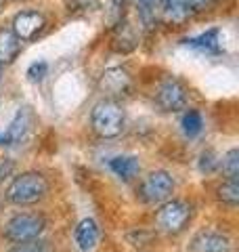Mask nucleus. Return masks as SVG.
I'll return each mask as SVG.
<instances>
[{
  "label": "nucleus",
  "mask_w": 239,
  "mask_h": 252,
  "mask_svg": "<svg viewBox=\"0 0 239 252\" xmlns=\"http://www.w3.org/2000/svg\"><path fill=\"white\" fill-rule=\"evenodd\" d=\"M49 193V181L42 172H23L6 187V200L15 206H34Z\"/></svg>",
  "instance_id": "nucleus-1"
},
{
  "label": "nucleus",
  "mask_w": 239,
  "mask_h": 252,
  "mask_svg": "<svg viewBox=\"0 0 239 252\" xmlns=\"http://www.w3.org/2000/svg\"><path fill=\"white\" fill-rule=\"evenodd\" d=\"M90 126L103 139H116L126 126V112L116 99H103L90 112Z\"/></svg>",
  "instance_id": "nucleus-2"
},
{
  "label": "nucleus",
  "mask_w": 239,
  "mask_h": 252,
  "mask_svg": "<svg viewBox=\"0 0 239 252\" xmlns=\"http://www.w3.org/2000/svg\"><path fill=\"white\" fill-rule=\"evenodd\" d=\"M193 217V206L185 200H166L155 212V225L157 229L166 233L177 235L187 229L189 220Z\"/></svg>",
  "instance_id": "nucleus-3"
},
{
  "label": "nucleus",
  "mask_w": 239,
  "mask_h": 252,
  "mask_svg": "<svg viewBox=\"0 0 239 252\" xmlns=\"http://www.w3.org/2000/svg\"><path fill=\"white\" fill-rule=\"evenodd\" d=\"M44 227H46V220L42 215H38V212H21V215H15L9 223H6L4 238L15 244L36 240V238H40V233L44 231Z\"/></svg>",
  "instance_id": "nucleus-4"
},
{
  "label": "nucleus",
  "mask_w": 239,
  "mask_h": 252,
  "mask_svg": "<svg viewBox=\"0 0 239 252\" xmlns=\"http://www.w3.org/2000/svg\"><path fill=\"white\" fill-rule=\"evenodd\" d=\"M155 101L164 112H180V109L187 107V101H189L187 86L179 78H172V76L164 78L155 91Z\"/></svg>",
  "instance_id": "nucleus-5"
},
{
  "label": "nucleus",
  "mask_w": 239,
  "mask_h": 252,
  "mask_svg": "<svg viewBox=\"0 0 239 252\" xmlns=\"http://www.w3.org/2000/svg\"><path fill=\"white\" fill-rule=\"evenodd\" d=\"M172 193H174V179L166 170L149 172L145 181L141 183V198L147 204H162L170 200Z\"/></svg>",
  "instance_id": "nucleus-6"
},
{
  "label": "nucleus",
  "mask_w": 239,
  "mask_h": 252,
  "mask_svg": "<svg viewBox=\"0 0 239 252\" xmlns=\"http://www.w3.org/2000/svg\"><path fill=\"white\" fill-rule=\"evenodd\" d=\"M99 91L107 99H122L132 91V76L126 67H109L99 78Z\"/></svg>",
  "instance_id": "nucleus-7"
},
{
  "label": "nucleus",
  "mask_w": 239,
  "mask_h": 252,
  "mask_svg": "<svg viewBox=\"0 0 239 252\" xmlns=\"http://www.w3.org/2000/svg\"><path fill=\"white\" fill-rule=\"evenodd\" d=\"M11 30L21 42H31L46 30V17L40 11H19L13 17Z\"/></svg>",
  "instance_id": "nucleus-8"
},
{
  "label": "nucleus",
  "mask_w": 239,
  "mask_h": 252,
  "mask_svg": "<svg viewBox=\"0 0 239 252\" xmlns=\"http://www.w3.org/2000/svg\"><path fill=\"white\" fill-rule=\"evenodd\" d=\"M157 13L168 28H182L191 17V9L187 0H159Z\"/></svg>",
  "instance_id": "nucleus-9"
},
{
  "label": "nucleus",
  "mask_w": 239,
  "mask_h": 252,
  "mask_svg": "<svg viewBox=\"0 0 239 252\" xmlns=\"http://www.w3.org/2000/svg\"><path fill=\"white\" fill-rule=\"evenodd\" d=\"M137 44H139V36L128 19H122L111 28V49L116 53L126 55V53L137 49Z\"/></svg>",
  "instance_id": "nucleus-10"
},
{
  "label": "nucleus",
  "mask_w": 239,
  "mask_h": 252,
  "mask_svg": "<svg viewBox=\"0 0 239 252\" xmlns=\"http://www.w3.org/2000/svg\"><path fill=\"white\" fill-rule=\"evenodd\" d=\"M191 252H231V240L218 231H202L191 242Z\"/></svg>",
  "instance_id": "nucleus-11"
},
{
  "label": "nucleus",
  "mask_w": 239,
  "mask_h": 252,
  "mask_svg": "<svg viewBox=\"0 0 239 252\" xmlns=\"http://www.w3.org/2000/svg\"><path fill=\"white\" fill-rule=\"evenodd\" d=\"M74 238H76L78 248L82 252L92 250L94 246H97V242H99V227H97V223H94L92 219H82L78 223V227H76Z\"/></svg>",
  "instance_id": "nucleus-12"
},
{
  "label": "nucleus",
  "mask_w": 239,
  "mask_h": 252,
  "mask_svg": "<svg viewBox=\"0 0 239 252\" xmlns=\"http://www.w3.org/2000/svg\"><path fill=\"white\" fill-rule=\"evenodd\" d=\"M21 53V40L13 34V30H0V65H9Z\"/></svg>",
  "instance_id": "nucleus-13"
},
{
  "label": "nucleus",
  "mask_w": 239,
  "mask_h": 252,
  "mask_svg": "<svg viewBox=\"0 0 239 252\" xmlns=\"http://www.w3.org/2000/svg\"><path fill=\"white\" fill-rule=\"evenodd\" d=\"M187 46H193L197 51H206V53H218L220 51V30L212 28L204 34H199L195 38H187L185 40Z\"/></svg>",
  "instance_id": "nucleus-14"
},
{
  "label": "nucleus",
  "mask_w": 239,
  "mask_h": 252,
  "mask_svg": "<svg viewBox=\"0 0 239 252\" xmlns=\"http://www.w3.org/2000/svg\"><path fill=\"white\" fill-rule=\"evenodd\" d=\"M109 168L114 170L120 179L130 181L132 177L139 175L141 164H139L137 158H132V156H118V158H114V160L109 162Z\"/></svg>",
  "instance_id": "nucleus-15"
},
{
  "label": "nucleus",
  "mask_w": 239,
  "mask_h": 252,
  "mask_svg": "<svg viewBox=\"0 0 239 252\" xmlns=\"http://www.w3.org/2000/svg\"><path fill=\"white\" fill-rule=\"evenodd\" d=\"M26 130H28V116H26V112L23 109H19L17 112V116L13 118V122H11V126L6 128V141H9V145H13V143H19V141L23 139V135H26Z\"/></svg>",
  "instance_id": "nucleus-16"
},
{
  "label": "nucleus",
  "mask_w": 239,
  "mask_h": 252,
  "mask_svg": "<svg viewBox=\"0 0 239 252\" xmlns=\"http://www.w3.org/2000/svg\"><path fill=\"white\" fill-rule=\"evenodd\" d=\"M216 195L222 204H227V206L235 208L239 204V183L235 179H227L225 183H222L218 189H216Z\"/></svg>",
  "instance_id": "nucleus-17"
},
{
  "label": "nucleus",
  "mask_w": 239,
  "mask_h": 252,
  "mask_svg": "<svg viewBox=\"0 0 239 252\" xmlns=\"http://www.w3.org/2000/svg\"><path fill=\"white\" fill-rule=\"evenodd\" d=\"M180 124H182V132H185L187 137H197L204 128V118L197 109H189V112L182 116Z\"/></svg>",
  "instance_id": "nucleus-18"
},
{
  "label": "nucleus",
  "mask_w": 239,
  "mask_h": 252,
  "mask_svg": "<svg viewBox=\"0 0 239 252\" xmlns=\"http://www.w3.org/2000/svg\"><path fill=\"white\" fill-rule=\"evenodd\" d=\"M139 9V17L145 23V28H153L155 17H157V2L159 0H134Z\"/></svg>",
  "instance_id": "nucleus-19"
},
{
  "label": "nucleus",
  "mask_w": 239,
  "mask_h": 252,
  "mask_svg": "<svg viewBox=\"0 0 239 252\" xmlns=\"http://www.w3.org/2000/svg\"><path fill=\"white\" fill-rule=\"evenodd\" d=\"M222 172L227 175V179H235L239 177V152L237 149H231V152L222 158Z\"/></svg>",
  "instance_id": "nucleus-20"
},
{
  "label": "nucleus",
  "mask_w": 239,
  "mask_h": 252,
  "mask_svg": "<svg viewBox=\"0 0 239 252\" xmlns=\"http://www.w3.org/2000/svg\"><path fill=\"white\" fill-rule=\"evenodd\" d=\"M11 252H55L53 246L44 240H28V242H19Z\"/></svg>",
  "instance_id": "nucleus-21"
},
{
  "label": "nucleus",
  "mask_w": 239,
  "mask_h": 252,
  "mask_svg": "<svg viewBox=\"0 0 239 252\" xmlns=\"http://www.w3.org/2000/svg\"><path fill=\"white\" fill-rule=\"evenodd\" d=\"M46 72H49V65H46V61H36L31 63V65L28 67V78L31 82H42Z\"/></svg>",
  "instance_id": "nucleus-22"
},
{
  "label": "nucleus",
  "mask_w": 239,
  "mask_h": 252,
  "mask_svg": "<svg viewBox=\"0 0 239 252\" xmlns=\"http://www.w3.org/2000/svg\"><path fill=\"white\" fill-rule=\"evenodd\" d=\"M189 2V9H191V15H199V13H206L210 11L218 0H187Z\"/></svg>",
  "instance_id": "nucleus-23"
},
{
  "label": "nucleus",
  "mask_w": 239,
  "mask_h": 252,
  "mask_svg": "<svg viewBox=\"0 0 239 252\" xmlns=\"http://www.w3.org/2000/svg\"><path fill=\"white\" fill-rule=\"evenodd\" d=\"M153 240V233L149 231H134V233H128V242L132 244V246H147V244Z\"/></svg>",
  "instance_id": "nucleus-24"
},
{
  "label": "nucleus",
  "mask_w": 239,
  "mask_h": 252,
  "mask_svg": "<svg viewBox=\"0 0 239 252\" xmlns=\"http://www.w3.org/2000/svg\"><path fill=\"white\" fill-rule=\"evenodd\" d=\"M216 160H214V154L212 152H206L202 154V160H199V168H202L204 172H212L214 168H216Z\"/></svg>",
  "instance_id": "nucleus-25"
},
{
  "label": "nucleus",
  "mask_w": 239,
  "mask_h": 252,
  "mask_svg": "<svg viewBox=\"0 0 239 252\" xmlns=\"http://www.w3.org/2000/svg\"><path fill=\"white\" fill-rule=\"evenodd\" d=\"M4 4H6V0H0V9H4Z\"/></svg>",
  "instance_id": "nucleus-26"
},
{
  "label": "nucleus",
  "mask_w": 239,
  "mask_h": 252,
  "mask_svg": "<svg viewBox=\"0 0 239 252\" xmlns=\"http://www.w3.org/2000/svg\"><path fill=\"white\" fill-rule=\"evenodd\" d=\"M15 2H19V0H15Z\"/></svg>",
  "instance_id": "nucleus-27"
}]
</instances>
